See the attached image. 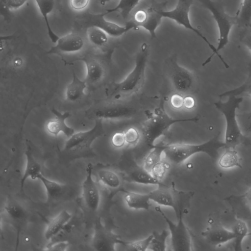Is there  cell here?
Segmentation results:
<instances>
[{"mask_svg":"<svg viewBox=\"0 0 251 251\" xmlns=\"http://www.w3.org/2000/svg\"><path fill=\"white\" fill-rule=\"evenodd\" d=\"M164 158L170 163L179 165L199 153H204L214 159L219 157V151L225 148L218 135L208 141L199 144L178 143L163 145Z\"/></svg>","mask_w":251,"mask_h":251,"instance_id":"1","label":"cell"},{"mask_svg":"<svg viewBox=\"0 0 251 251\" xmlns=\"http://www.w3.org/2000/svg\"><path fill=\"white\" fill-rule=\"evenodd\" d=\"M149 55V46L144 43L136 54L133 69L124 80L112 85L109 92L110 96L119 98L122 96L130 95L139 91L145 82Z\"/></svg>","mask_w":251,"mask_h":251,"instance_id":"2","label":"cell"},{"mask_svg":"<svg viewBox=\"0 0 251 251\" xmlns=\"http://www.w3.org/2000/svg\"><path fill=\"white\" fill-rule=\"evenodd\" d=\"M227 97L226 100H219L214 104L225 120V148L236 149L244 137L237 118V110L243 101V98L234 95Z\"/></svg>","mask_w":251,"mask_h":251,"instance_id":"3","label":"cell"},{"mask_svg":"<svg viewBox=\"0 0 251 251\" xmlns=\"http://www.w3.org/2000/svg\"><path fill=\"white\" fill-rule=\"evenodd\" d=\"M198 116L184 119H174L170 116L162 107L156 108L148 116L142 126V132L147 145L153 147L155 141L163 136L175 124L182 122H196Z\"/></svg>","mask_w":251,"mask_h":251,"instance_id":"4","label":"cell"},{"mask_svg":"<svg viewBox=\"0 0 251 251\" xmlns=\"http://www.w3.org/2000/svg\"><path fill=\"white\" fill-rule=\"evenodd\" d=\"M201 5L211 13L215 21L219 31L217 47L216 48V55L218 56L226 67L228 65L225 62L219 52L223 50L229 43V37L232 27L237 25L236 17L226 13L223 5L219 2L213 0H198Z\"/></svg>","mask_w":251,"mask_h":251,"instance_id":"5","label":"cell"},{"mask_svg":"<svg viewBox=\"0 0 251 251\" xmlns=\"http://www.w3.org/2000/svg\"><path fill=\"white\" fill-rule=\"evenodd\" d=\"M166 3H162L158 6H151L147 9H140L136 11L131 19L126 23V26L128 31L137 30L142 27L148 31L151 38L156 37V30L163 18L161 11Z\"/></svg>","mask_w":251,"mask_h":251,"instance_id":"6","label":"cell"},{"mask_svg":"<svg viewBox=\"0 0 251 251\" xmlns=\"http://www.w3.org/2000/svg\"><path fill=\"white\" fill-rule=\"evenodd\" d=\"M168 225L171 235V247L175 251H190L192 250V243L190 232L183 219L181 211L177 218V223L172 222L164 213L160 206L155 207Z\"/></svg>","mask_w":251,"mask_h":251,"instance_id":"7","label":"cell"},{"mask_svg":"<svg viewBox=\"0 0 251 251\" xmlns=\"http://www.w3.org/2000/svg\"><path fill=\"white\" fill-rule=\"evenodd\" d=\"M193 0H177L174 9L168 11L163 10L161 14L163 18L172 20L179 25L192 31L207 44L213 53L203 63V65H205L210 62L213 57L216 55V47L199 30L192 25L189 18V12Z\"/></svg>","mask_w":251,"mask_h":251,"instance_id":"8","label":"cell"},{"mask_svg":"<svg viewBox=\"0 0 251 251\" xmlns=\"http://www.w3.org/2000/svg\"><path fill=\"white\" fill-rule=\"evenodd\" d=\"M165 65L167 75L175 89L180 93H189L195 83L193 74L178 63L176 54L167 58Z\"/></svg>","mask_w":251,"mask_h":251,"instance_id":"9","label":"cell"},{"mask_svg":"<svg viewBox=\"0 0 251 251\" xmlns=\"http://www.w3.org/2000/svg\"><path fill=\"white\" fill-rule=\"evenodd\" d=\"M104 134L102 120H95L94 126L90 129L75 133L66 141L63 151L83 152L90 151L93 142Z\"/></svg>","mask_w":251,"mask_h":251,"instance_id":"10","label":"cell"},{"mask_svg":"<svg viewBox=\"0 0 251 251\" xmlns=\"http://www.w3.org/2000/svg\"><path fill=\"white\" fill-rule=\"evenodd\" d=\"M135 112L130 105L111 102L96 104L86 111V115L95 120H114L130 117Z\"/></svg>","mask_w":251,"mask_h":251,"instance_id":"11","label":"cell"},{"mask_svg":"<svg viewBox=\"0 0 251 251\" xmlns=\"http://www.w3.org/2000/svg\"><path fill=\"white\" fill-rule=\"evenodd\" d=\"M105 15L104 13L94 14L87 12L80 15L77 21L86 28L91 26L99 27L108 35L113 37H120L128 31L126 25L122 26L107 20L105 19Z\"/></svg>","mask_w":251,"mask_h":251,"instance_id":"12","label":"cell"},{"mask_svg":"<svg viewBox=\"0 0 251 251\" xmlns=\"http://www.w3.org/2000/svg\"><path fill=\"white\" fill-rule=\"evenodd\" d=\"M122 240L112 230L105 227L100 219L96 223L92 239V247L95 251H114L117 244Z\"/></svg>","mask_w":251,"mask_h":251,"instance_id":"13","label":"cell"},{"mask_svg":"<svg viewBox=\"0 0 251 251\" xmlns=\"http://www.w3.org/2000/svg\"><path fill=\"white\" fill-rule=\"evenodd\" d=\"M157 185L155 189L149 193L151 201L159 206L171 207L177 218L180 212L182 211L180 204V193H178L174 187L172 188L162 182Z\"/></svg>","mask_w":251,"mask_h":251,"instance_id":"14","label":"cell"},{"mask_svg":"<svg viewBox=\"0 0 251 251\" xmlns=\"http://www.w3.org/2000/svg\"><path fill=\"white\" fill-rule=\"evenodd\" d=\"M93 167L89 163L86 168V175L82 183L81 192L83 201L87 208L96 212L100 202V193L97 182L93 177Z\"/></svg>","mask_w":251,"mask_h":251,"instance_id":"15","label":"cell"},{"mask_svg":"<svg viewBox=\"0 0 251 251\" xmlns=\"http://www.w3.org/2000/svg\"><path fill=\"white\" fill-rule=\"evenodd\" d=\"M55 44L47 52V54L60 55L77 52L83 49L84 42L80 35L71 32L59 37Z\"/></svg>","mask_w":251,"mask_h":251,"instance_id":"16","label":"cell"},{"mask_svg":"<svg viewBox=\"0 0 251 251\" xmlns=\"http://www.w3.org/2000/svg\"><path fill=\"white\" fill-rule=\"evenodd\" d=\"M79 60L85 64L86 75L85 80L87 84H96L101 81L106 74L105 65L102 59L96 55L88 54Z\"/></svg>","mask_w":251,"mask_h":251,"instance_id":"17","label":"cell"},{"mask_svg":"<svg viewBox=\"0 0 251 251\" xmlns=\"http://www.w3.org/2000/svg\"><path fill=\"white\" fill-rule=\"evenodd\" d=\"M51 111L55 118L46 123L47 131L56 137L60 133H63L67 138L72 136L75 133V129L66 123V120L71 116V113L69 112L62 113L55 108H52Z\"/></svg>","mask_w":251,"mask_h":251,"instance_id":"18","label":"cell"},{"mask_svg":"<svg viewBox=\"0 0 251 251\" xmlns=\"http://www.w3.org/2000/svg\"><path fill=\"white\" fill-rule=\"evenodd\" d=\"M202 237L212 245L217 246L234 240L235 235L232 230L216 224L201 233Z\"/></svg>","mask_w":251,"mask_h":251,"instance_id":"19","label":"cell"},{"mask_svg":"<svg viewBox=\"0 0 251 251\" xmlns=\"http://www.w3.org/2000/svg\"><path fill=\"white\" fill-rule=\"evenodd\" d=\"M71 218L72 215L67 210L59 212L48 223L44 233L45 239L50 240L57 235Z\"/></svg>","mask_w":251,"mask_h":251,"instance_id":"20","label":"cell"},{"mask_svg":"<svg viewBox=\"0 0 251 251\" xmlns=\"http://www.w3.org/2000/svg\"><path fill=\"white\" fill-rule=\"evenodd\" d=\"M26 158L25 169L20 181L21 189H23L27 178L32 180L38 179L39 176L42 173L41 166L33 156L30 147L27 146L25 152Z\"/></svg>","mask_w":251,"mask_h":251,"instance_id":"21","label":"cell"},{"mask_svg":"<svg viewBox=\"0 0 251 251\" xmlns=\"http://www.w3.org/2000/svg\"><path fill=\"white\" fill-rule=\"evenodd\" d=\"M97 174L99 182L106 188L116 190L121 187L122 178L116 171L111 169L102 168L99 169Z\"/></svg>","mask_w":251,"mask_h":251,"instance_id":"22","label":"cell"},{"mask_svg":"<svg viewBox=\"0 0 251 251\" xmlns=\"http://www.w3.org/2000/svg\"><path fill=\"white\" fill-rule=\"evenodd\" d=\"M124 200L126 206L133 210H149L151 200L149 193L141 194L126 191L124 192Z\"/></svg>","mask_w":251,"mask_h":251,"instance_id":"23","label":"cell"},{"mask_svg":"<svg viewBox=\"0 0 251 251\" xmlns=\"http://www.w3.org/2000/svg\"><path fill=\"white\" fill-rule=\"evenodd\" d=\"M87 82L80 79L73 72L72 81L67 85L65 91L66 100L75 102L85 96L84 91L87 88Z\"/></svg>","mask_w":251,"mask_h":251,"instance_id":"24","label":"cell"},{"mask_svg":"<svg viewBox=\"0 0 251 251\" xmlns=\"http://www.w3.org/2000/svg\"><path fill=\"white\" fill-rule=\"evenodd\" d=\"M40 12L46 24L48 34L51 42L56 43L59 37L52 29L48 19L54 6V0H35Z\"/></svg>","mask_w":251,"mask_h":251,"instance_id":"25","label":"cell"},{"mask_svg":"<svg viewBox=\"0 0 251 251\" xmlns=\"http://www.w3.org/2000/svg\"><path fill=\"white\" fill-rule=\"evenodd\" d=\"M4 210L9 218L15 223H21L27 217V211L23 205L12 198L7 200Z\"/></svg>","mask_w":251,"mask_h":251,"instance_id":"26","label":"cell"},{"mask_svg":"<svg viewBox=\"0 0 251 251\" xmlns=\"http://www.w3.org/2000/svg\"><path fill=\"white\" fill-rule=\"evenodd\" d=\"M126 178L128 181L139 184L157 185L160 183L143 166L136 167L132 169L128 173Z\"/></svg>","mask_w":251,"mask_h":251,"instance_id":"27","label":"cell"},{"mask_svg":"<svg viewBox=\"0 0 251 251\" xmlns=\"http://www.w3.org/2000/svg\"><path fill=\"white\" fill-rule=\"evenodd\" d=\"M38 179L41 181L45 187L48 201L55 200L59 198L65 192L66 189L65 185L50 180L42 173L39 176Z\"/></svg>","mask_w":251,"mask_h":251,"instance_id":"28","label":"cell"},{"mask_svg":"<svg viewBox=\"0 0 251 251\" xmlns=\"http://www.w3.org/2000/svg\"><path fill=\"white\" fill-rule=\"evenodd\" d=\"M218 165L224 169L242 168L237 151L235 149L231 148H226L225 152L219 158Z\"/></svg>","mask_w":251,"mask_h":251,"instance_id":"29","label":"cell"},{"mask_svg":"<svg viewBox=\"0 0 251 251\" xmlns=\"http://www.w3.org/2000/svg\"><path fill=\"white\" fill-rule=\"evenodd\" d=\"M232 230L235 235L234 250L236 251H242L243 241L244 238L249 235L246 223L241 220H237L234 224Z\"/></svg>","mask_w":251,"mask_h":251,"instance_id":"30","label":"cell"},{"mask_svg":"<svg viewBox=\"0 0 251 251\" xmlns=\"http://www.w3.org/2000/svg\"><path fill=\"white\" fill-rule=\"evenodd\" d=\"M86 33L89 42L95 46L101 47L107 43V34L99 27L89 26L86 28Z\"/></svg>","mask_w":251,"mask_h":251,"instance_id":"31","label":"cell"},{"mask_svg":"<svg viewBox=\"0 0 251 251\" xmlns=\"http://www.w3.org/2000/svg\"><path fill=\"white\" fill-rule=\"evenodd\" d=\"M151 148L145 157L143 165L144 168L150 172L152 167L163 159V145H154Z\"/></svg>","mask_w":251,"mask_h":251,"instance_id":"32","label":"cell"},{"mask_svg":"<svg viewBox=\"0 0 251 251\" xmlns=\"http://www.w3.org/2000/svg\"><path fill=\"white\" fill-rule=\"evenodd\" d=\"M140 0H120L118 4L115 7L106 10V15L119 11L122 18L126 20L135 7Z\"/></svg>","mask_w":251,"mask_h":251,"instance_id":"33","label":"cell"},{"mask_svg":"<svg viewBox=\"0 0 251 251\" xmlns=\"http://www.w3.org/2000/svg\"><path fill=\"white\" fill-rule=\"evenodd\" d=\"M235 16L237 25L244 26L251 25V0H242Z\"/></svg>","mask_w":251,"mask_h":251,"instance_id":"34","label":"cell"},{"mask_svg":"<svg viewBox=\"0 0 251 251\" xmlns=\"http://www.w3.org/2000/svg\"><path fill=\"white\" fill-rule=\"evenodd\" d=\"M152 237L148 248L149 251H165L167 249V239L170 234L169 230L164 229L161 233L153 231Z\"/></svg>","mask_w":251,"mask_h":251,"instance_id":"35","label":"cell"},{"mask_svg":"<svg viewBox=\"0 0 251 251\" xmlns=\"http://www.w3.org/2000/svg\"><path fill=\"white\" fill-rule=\"evenodd\" d=\"M242 94H246L251 97V63L249 64V73L245 82L233 89L222 93L219 97L220 98L227 97L231 95L240 96ZM250 117H251V113Z\"/></svg>","mask_w":251,"mask_h":251,"instance_id":"36","label":"cell"},{"mask_svg":"<svg viewBox=\"0 0 251 251\" xmlns=\"http://www.w3.org/2000/svg\"><path fill=\"white\" fill-rule=\"evenodd\" d=\"M152 234L150 235L144 239L133 242H126L122 241V245L126 250L129 251H145L148 250Z\"/></svg>","mask_w":251,"mask_h":251,"instance_id":"37","label":"cell"},{"mask_svg":"<svg viewBox=\"0 0 251 251\" xmlns=\"http://www.w3.org/2000/svg\"><path fill=\"white\" fill-rule=\"evenodd\" d=\"M170 167V162L162 159L152 167L150 173L155 179L161 182Z\"/></svg>","mask_w":251,"mask_h":251,"instance_id":"38","label":"cell"},{"mask_svg":"<svg viewBox=\"0 0 251 251\" xmlns=\"http://www.w3.org/2000/svg\"><path fill=\"white\" fill-rule=\"evenodd\" d=\"M124 133L126 144L129 145H134L138 142L140 136L136 128L133 127H129Z\"/></svg>","mask_w":251,"mask_h":251,"instance_id":"39","label":"cell"},{"mask_svg":"<svg viewBox=\"0 0 251 251\" xmlns=\"http://www.w3.org/2000/svg\"><path fill=\"white\" fill-rule=\"evenodd\" d=\"M111 143L112 146L117 149L121 148L126 144L125 133L123 132H117L112 136Z\"/></svg>","mask_w":251,"mask_h":251,"instance_id":"40","label":"cell"},{"mask_svg":"<svg viewBox=\"0 0 251 251\" xmlns=\"http://www.w3.org/2000/svg\"><path fill=\"white\" fill-rule=\"evenodd\" d=\"M1 5L7 9H17L23 6L27 0H0Z\"/></svg>","mask_w":251,"mask_h":251,"instance_id":"41","label":"cell"},{"mask_svg":"<svg viewBox=\"0 0 251 251\" xmlns=\"http://www.w3.org/2000/svg\"><path fill=\"white\" fill-rule=\"evenodd\" d=\"M69 246V244L66 241H58L48 245L44 250L50 251H66Z\"/></svg>","mask_w":251,"mask_h":251,"instance_id":"42","label":"cell"},{"mask_svg":"<svg viewBox=\"0 0 251 251\" xmlns=\"http://www.w3.org/2000/svg\"><path fill=\"white\" fill-rule=\"evenodd\" d=\"M184 98L179 94L175 93L170 98L171 106L176 109H181L183 107Z\"/></svg>","mask_w":251,"mask_h":251,"instance_id":"43","label":"cell"},{"mask_svg":"<svg viewBox=\"0 0 251 251\" xmlns=\"http://www.w3.org/2000/svg\"><path fill=\"white\" fill-rule=\"evenodd\" d=\"M90 0H69L70 7L75 10H81L88 5Z\"/></svg>","mask_w":251,"mask_h":251,"instance_id":"44","label":"cell"},{"mask_svg":"<svg viewBox=\"0 0 251 251\" xmlns=\"http://www.w3.org/2000/svg\"><path fill=\"white\" fill-rule=\"evenodd\" d=\"M196 105V100L194 98L191 96H187L184 98L183 107L186 109L190 110L194 108Z\"/></svg>","mask_w":251,"mask_h":251,"instance_id":"45","label":"cell"},{"mask_svg":"<svg viewBox=\"0 0 251 251\" xmlns=\"http://www.w3.org/2000/svg\"><path fill=\"white\" fill-rule=\"evenodd\" d=\"M239 198L251 209V187Z\"/></svg>","mask_w":251,"mask_h":251,"instance_id":"46","label":"cell"},{"mask_svg":"<svg viewBox=\"0 0 251 251\" xmlns=\"http://www.w3.org/2000/svg\"><path fill=\"white\" fill-rule=\"evenodd\" d=\"M243 44L251 52V35L245 37L242 40Z\"/></svg>","mask_w":251,"mask_h":251,"instance_id":"47","label":"cell"},{"mask_svg":"<svg viewBox=\"0 0 251 251\" xmlns=\"http://www.w3.org/2000/svg\"><path fill=\"white\" fill-rule=\"evenodd\" d=\"M110 0H99L100 3L101 5H104L106 3L109 2Z\"/></svg>","mask_w":251,"mask_h":251,"instance_id":"48","label":"cell"},{"mask_svg":"<svg viewBox=\"0 0 251 251\" xmlns=\"http://www.w3.org/2000/svg\"><path fill=\"white\" fill-rule=\"evenodd\" d=\"M247 131L251 133V121L249 122L248 124L247 127Z\"/></svg>","mask_w":251,"mask_h":251,"instance_id":"49","label":"cell"}]
</instances>
